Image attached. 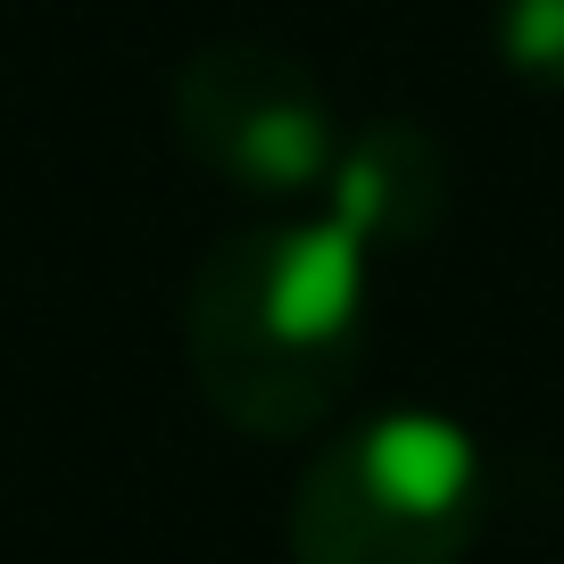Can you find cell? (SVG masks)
I'll return each instance as SVG.
<instances>
[{
	"label": "cell",
	"instance_id": "1",
	"mask_svg": "<svg viewBox=\"0 0 564 564\" xmlns=\"http://www.w3.org/2000/svg\"><path fill=\"white\" fill-rule=\"evenodd\" d=\"M373 249L333 208L232 225L183 300L192 382L232 432L291 441L340 406L366 349Z\"/></svg>",
	"mask_w": 564,
	"mask_h": 564
},
{
	"label": "cell",
	"instance_id": "2",
	"mask_svg": "<svg viewBox=\"0 0 564 564\" xmlns=\"http://www.w3.org/2000/svg\"><path fill=\"white\" fill-rule=\"evenodd\" d=\"M490 514V457L441 406H373L291 490V564H465Z\"/></svg>",
	"mask_w": 564,
	"mask_h": 564
},
{
	"label": "cell",
	"instance_id": "3",
	"mask_svg": "<svg viewBox=\"0 0 564 564\" xmlns=\"http://www.w3.org/2000/svg\"><path fill=\"white\" fill-rule=\"evenodd\" d=\"M175 141L208 175H225L241 199L265 208H307L340 159V117L324 100L316 67L282 42H208L175 67Z\"/></svg>",
	"mask_w": 564,
	"mask_h": 564
},
{
	"label": "cell",
	"instance_id": "4",
	"mask_svg": "<svg viewBox=\"0 0 564 564\" xmlns=\"http://www.w3.org/2000/svg\"><path fill=\"white\" fill-rule=\"evenodd\" d=\"M316 208H333L373 258L432 241L441 216H448L441 141L423 133V124H406V117H373V124H357V133H340V159H333V175H324Z\"/></svg>",
	"mask_w": 564,
	"mask_h": 564
},
{
	"label": "cell",
	"instance_id": "5",
	"mask_svg": "<svg viewBox=\"0 0 564 564\" xmlns=\"http://www.w3.org/2000/svg\"><path fill=\"white\" fill-rule=\"evenodd\" d=\"M498 58L531 91H564V0H498Z\"/></svg>",
	"mask_w": 564,
	"mask_h": 564
}]
</instances>
